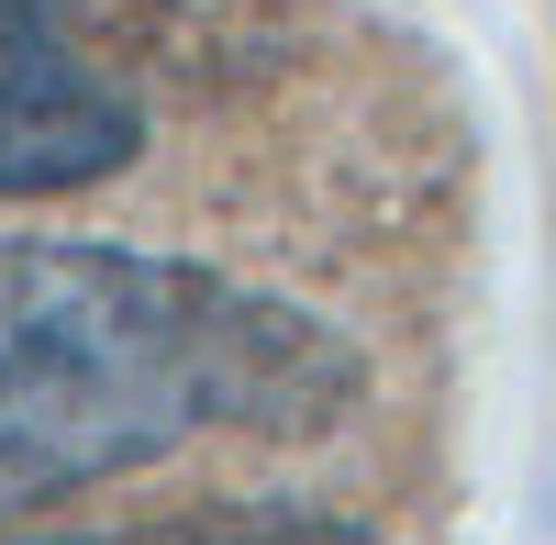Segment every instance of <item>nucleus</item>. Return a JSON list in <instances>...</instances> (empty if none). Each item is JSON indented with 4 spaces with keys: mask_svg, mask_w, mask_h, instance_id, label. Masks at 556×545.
<instances>
[{
    "mask_svg": "<svg viewBox=\"0 0 556 545\" xmlns=\"http://www.w3.org/2000/svg\"><path fill=\"white\" fill-rule=\"evenodd\" d=\"M356 390V345L267 279L0 235V523L56 512L190 434H323Z\"/></svg>",
    "mask_w": 556,
    "mask_h": 545,
    "instance_id": "f257e3e1",
    "label": "nucleus"
},
{
    "mask_svg": "<svg viewBox=\"0 0 556 545\" xmlns=\"http://www.w3.org/2000/svg\"><path fill=\"white\" fill-rule=\"evenodd\" d=\"M78 545H379V534L345 512H312V502H235V512H167V523L78 534Z\"/></svg>",
    "mask_w": 556,
    "mask_h": 545,
    "instance_id": "7ed1b4c3",
    "label": "nucleus"
},
{
    "mask_svg": "<svg viewBox=\"0 0 556 545\" xmlns=\"http://www.w3.org/2000/svg\"><path fill=\"white\" fill-rule=\"evenodd\" d=\"M146 145V112L89 67L56 0H0V201H56Z\"/></svg>",
    "mask_w": 556,
    "mask_h": 545,
    "instance_id": "f03ea898",
    "label": "nucleus"
}]
</instances>
